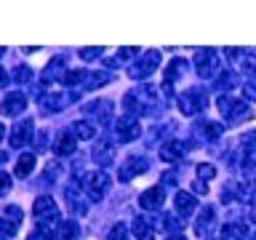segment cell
<instances>
[{
    "label": "cell",
    "mask_w": 256,
    "mask_h": 240,
    "mask_svg": "<svg viewBox=\"0 0 256 240\" xmlns=\"http://www.w3.org/2000/svg\"><path fill=\"white\" fill-rule=\"evenodd\" d=\"M86 192H88V198L94 200V203H99V200L104 198V192L110 190V176L104 174V171H91V174H86Z\"/></svg>",
    "instance_id": "cell-1"
},
{
    "label": "cell",
    "mask_w": 256,
    "mask_h": 240,
    "mask_svg": "<svg viewBox=\"0 0 256 240\" xmlns=\"http://www.w3.org/2000/svg\"><path fill=\"white\" fill-rule=\"evenodd\" d=\"M219 110L222 115L230 120V123H240V120H248L251 118V110H248L246 102H235V99H219Z\"/></svg>",
    "instance_id": "cell-2"
},
{
    "label": "cell",
    "mask_w": 256,
    "mask_h": 240,
    "mask_svg": "<svg viewBox=\"0 0 256 240\" xmlns=\"http://www.w3.org/2000/svg\"><path fill=\"white\" fill-rule=\"evenodd\" d=\"M32 214H35V219H40L43 224L46 222H59V206H56L51 198H38Z\"/></svg>",
    "instance_id": "cell-3"
},
{
    "label": "cell",
    "mask_w": 256,
    "mask_h": 240,
    "mask_svg": "<svg viewBox=\"0 0 256 240\" xmlns=\"http://www.w3.org/2000/svg\"><path fill=\"white\" fill-rule=\"evenodd\" d=\"M179 107H182V112L184 115H195V112H200L206 107V96L200 94V91H184L182 96H179Z\"/></svg>",
    "instance_id": "cell-4"
},
{
    "label": "cell",
    "mask_w": 256,
    "mask_h": 240,
    "mask_svg": "<svg viewBox=\"0 0 256 240\" xmlns=\"http://www.w3.org/2000/svg\"><path fill=\"white\" fill-rule=\"evenodd\" d=\"M115 128H118V136H120V142H134V139H139V134H142V128H139V120H136L134 115H126V118H120Z\"/></svg>",
    "instance_id": "cell-5"
},
{
    "label": "cell",
    "mask_w": 256,
    "mask_h": 240,
    "mask_svg": "<svg viewBox=\"0 0 256 240\" xmlns=\"http://www.w3.org/2000/svg\"><path fill=\"white\" fill-rule=\"evenodd\" d=\"M158 64H160V54H158V51L144 54V56H142V62L136 64V67H131V78L139 80V78H144V75H150V72L155 70Z\"/></svg>",
    "instance_id": "cell-6"
},
{
    "label": "cell",
    "mask_w": 256,
    "mask_h": 240,
    "mask_svg": "<svg viewBox=\"0 0 256 240\" xmlns=\"http://www.w3.org/2000/svg\"><path fill=\"white\" fill-rule=\"evenodd\" d=\"M24 107H27L24 94H8L3 99V104H0V112H3V115H19Z\"/></svg>",
    "instance_id": "cell-7"
},
{
    "label": "cell",
    "mask_w": 256,
    "mask_h": 240,
    "mask_svg": "<svg viewBox=\"0 0 256 240\" xmlns=\"http://www.w3.org/2000/svg\"><path fill=\"white\" fill-rule=\"evenodd\" d=\"M147 168H150V160H144V158H134L128 166H123V168H120V182H131L134 176L144 174Z\"/></svg>",
    "instance_id": "cell-8"
},
{
    "label": "cell",
    "mask_w": 256,
    "mask_h": 240,
    "mask_svg": "<svg viewBox=\"0 0 256 240\" xmlns=\"http://www.w3.org/2000/svg\"><path fill=\"white\" fill-rule=\"evenodd\" d=\"M32 139V120H22V123H16L14 126V131H11V144L14 147H22V144H27Z\"/></svg>",
    "instance_id": "cell-9"
},
{
    "label": "cell",
    "mask_w": 256,
    "mask_h": 240,
    "mask_svg": "<svg viewBox=\"0 0 256 240\" xmlns=\"http://www.w3.org/2000/svg\"><path fill=\"white\" fill-rule=\"evenodd\" d=\"M112 158H115V144L107 142V139L96 142V147H94V160H96V163H99V166H107Z\"/></svg>",
    "instance_id": "cell-10"
},
{
    "label": "cell",
    "mask_w": 256,
    "mask_h": 240,
    "mask_svg": "<svg viewBox=\"0 0 256 240\" xmlns=\"http://www.w3.org/2000/svg\"><path fill=\"white\" fill-rule=\"evenodd\" d=\"M163 187H152L147 192H142V208H150V211H158L160 206H163Z\"/></svg>",
    "instance_id": "cell-11"
},
{
    "label": "cell",
    "mask_w": 256,
    "mask_h": 240,
    "mask_svg": "<svg viewBox=\"0 0 256 240\" xmlns=\"http://www.w3.org/2000/svg\"><path fill=\"white\" fill-rule=\"evenodd\" d=\"M195 67H198V75L208 78V75L216 70V56H214L211 51H200V54L195 56Z\"/></svg>",
    "instance_id": "cell-12"
},
{
    "label": "cell",
    "mask_w": 256,
    "mask_h": 240,
    "mask_svg": "<svg viewBox=\"0 0 256 240\" xmlns=\"http://www.w3.org/2000/svg\"><path fill=\"white\" fill-rule=\"evenodd\" d=\"M195 208H198V200L192 198L190 192H179V195H176V211H179L182 216H192Z\"/></svg>",
    "instance_id": "cell-13"
},
{
    "label": "cell",
    "mask_w": 256,
    "mask_h": 240,
    "mask_svg": "<svg viewBox=\"0 0 256 240\" xmlns=\"http://www.w3.org/2000/svg\"><path fill=\"white\" fill-rule=\"evenodd\" d=\"M54 152L59 158H64V155H72L75 152V136H72L70 131H64L62 136H59V142L54 144Z\"/></svg>",
    "instance_id": "cell-14"
},
{
    "label": "cell",
    "mask_w": 256,
    "mask_h": 240,
    "mask_svg": "<svg viewBox=\"0 0 256 240\" xmlns=\"http://www.w3.org/2000/svg\"><path fill=\"white\" fill-rule=\"evenodd\" d=\"M182 155H184V144L182 142H168V144L160 147V158L168 160V163H171V160H179Z\"/></svg>",
    "instance_id": "cell-15"
},
{
    "label": "cell",
    "mask_w": 256,
    "mask_h": 240,
    "mask_svg": "<svg viewBox=\"0 0 256 240\" xmlns=\"http://www.w3.org/2000/svg\"><path fill=\"white\" fill-rule=\"evenodd\" d=\"M246 238V224H224L222 240H243Z\"/></svg>",
    "instance_id": "cell-16"
},
{
    "label": "cell",
    "mask_w": 256,
    "mask_h": 240,
    "mask_svg": "<svg viewBox=\"0 0 256 240\" xmlns=\"http://www.w3.org/2000/svg\"><path fill=\"white\" fill-rule=\"evenodd\" d=\"M131 230H134V235L139 238V240H155V232H152V227L144 219H136Z\"/></svg>",
    "instance_id": "cell-17"
},
{
    "label": "cell",
    "mask_w": 256,
    "mask_h": 240,
    "mask_svg": "<svg viewBox=\"0 0 256 240\" xmlns=\"http://www.w3.org/2000/svg\"><path fill=\"white\" fill-rule=\"evenodd\" d=\"M35 168V155H22L16 160V176H30Z\"/></svg>",
    "instance_id": "cell-18"
},
{
    "label": "cell",
    "mask_w": 256,
    "mask_h": 240,
    "mask_svg": "<svg viewBox=\"0 0 256 240\" xmlns=\"http://www.w3.org/2000/svg\"><path fill=\"white\" fill-rule=\"evenodd\" d=\"M78 235H80V227L75 222H64V227H62V232H59V240H78Z\"/></svg>",
    "instance_id": "cell-19"
},
{
    "label": "cell",
    "mask_w": 256,
    "mask_h": 240,
    "mask_svg": "<svg viewBox=\"0 0 256 240\" xmlns=\"http://www.w3.org/2000/svg\"><path fill=\"white\" fill-rule=\"evenodd\" d=\"M184 67H187V62H184V59H174V64H168V70H166V80H168V83L179 78V70H184Z\"/></svg>",
    "instance_id": "cell-20"
},
{
    "label": "cell",
    "mask_w": 256,
    "mask_h": 240,
    "mask_svg": "<svg viewBox=\"0 0 256 240\" xmlns=\"http://www.w3.org/2000/svg\"><path fill=\"white\" fill-rule=\"evenodd\" d=\"M72 128H75V134L80 136V139H91V136L96 134V131H94V126H91V123H86V120H78V123L72 126Z\"/></svg>",
    "instance_id": "cell-21"
},
{
    "label": "cell",
    "mask_w": 256,
    "mask_h": 240,
    "mask_svg": "<svg viewBox=\"0 0 256 240\" xmlns=\"http://www.w3.org/2000/svg\"><path fill=\"white\" fill-rule=\"evenodd\" d=\"M126 235H128V227H126V224H115V227L110 230L107 240H126Z\"/></svg>",
    "instance_id": "cell-22"
},
{
    "label": "cell",
    "mask_w": 256,
    "mask_h": 240,
    "mask_svg": "<svg viewBox=\"0 0 256 240\" xmlns=\"http://www.w3.org/2000/svg\"><path fill=\"white\" fill-rule=\"evenodd\" d=\"M16 235V224L11 222H0V240H11Z\"/></svg>",
    "instance_id": "cell-23"
},
{
    "label": "cell",
    "mask_w": 256,
    "mask_h": 240,
    "mask_svg": "<svg viewBox=\"0 0 256 240\" xmlns=\"http://www.w3.org/2000/svg\"><path fill=\"white\" fill-rule=\"evenodd\" d=\"M198 176H200V182H203V179H214V176H216V168H214L211 163H200V166H198Z\"/></svg>",
    "instance_id": "cell-24"
},
{
    "label": "cell",
    "mask_w": 256,
    "mask_h": 240,
    "mask_svg": "<svg viewBox=\"0 0 256 240\" xmlns=\"http://www.w3.org/2000/svg\"><path fill=\"white\" fill-rule=\"evenodd\" d=\"M30 240H51V230L40 224V227H38V230L32 232V235H30Z\"/></svg>",
    "instance_id": "cell-25"
},
{
    "label": "cell",
    "mask_w": 256,
    "mask_h": 240,
    "mask_svg": "<svg viewBox=\"0 0 256 240\" xmlns=\"http://www.w3.org/2000/svg\"><path fill=\"white\" fill-rule=\"evenodd\" d=\"M243 94H246V99L256 102V78H254V80H248V83L243 86Z\"/></svg>",
    "instance_id": "cell-26"
},
{
    "label": "cell",
    "mask_w": 256,
    "mask_h": 240,
    "mask_svg": "<svg viewBox=\"0 0 256 240\" xmlns=\"http://www.w3.org/2000/svg\"><path fill=\"white\" fill-rule=\"evenodd\" d=\"M206 136H208V139L222 136V126H219V123H208V126H206Z\"/></svg>",
    "instance_id": "cell-27"
},
{
    "label": "cell",
    "mask_w": 256,
    "mask_h": 240,
    "mask_svg": "<svg viewBox=\"0 0 256 240\" xmlns=\"http://www.w3.org/2000/svg\"><path fill=\"white\" fill-rule=\"evenodd\" d=\"M11 190V179H8V174H0V192H8Z\"/></svg>",
    "instance_id": "cell-28"
},
{
    "label": "cell",
    "mask_w": 256,
    "mask_h": 240,
    "mask_svg": "<svg viewBox=\"0 0 256 240\" xmlns=\"http://www.w3.org/2000/svg\"><path fill=\"white\" fill-rule=\"evenodd\" d=\"M80 56H83V59H96V56H99V48H83V51H80Z\"/></svg>",
    "instance_id": "cell-29"
},
{
    "label": "cell",
    "mask_w": 256,
    "mask_h": 240,
    "mask_svg": "<svg viewBox=\"0 0 256 240\" xmlns=\"http://www.w3.org/2000/svg\"><path fill=\"white\" fill-rule=\"evenodd\" d=\"M8 86V75H6V70H0V88H6Z\"/></svg>",
    "instance_id": "cell-30"
},
{
    "label": "cell",
    "mask_w": 256,
    "mask_h": 240,
    "mask_svg": "<svg viewBox=\"0 0 256 240\" xmlns=\"http://www.w3.org/2000/svg\"><path fill=\"white\" fill-rule=\"evenodd\" d=\"M166 240H187V238H182V235H174V238H166Z\"/></svg>",
    "instance_id": "cell-31"
},
{
    "label": "cell",
    "mask_w": 256,
    "mask_h": 240,
    "mask_svg": "<svg viewBox=\"0 0 256 240\" xmlns=\"http://www.w3.org/2000/svg\"><path fill=\"white\" fill-rule=\"evenodd\" d=\"M3 134H6V128H3V123H0V139H3Z\"/></svg>",
    "instance_id": "cell-32"
}]
</instances>
